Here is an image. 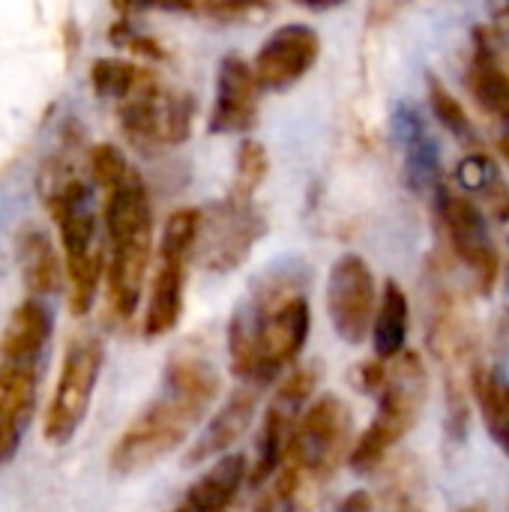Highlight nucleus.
<instances>
[{
    "mask_svg": "<svg viewBox=\"0 0 509 512\" xmlns=\"http://www.w3.org/2000/svg\"><path fill=\"white\" fill-rule=\"evenodd\" d=\"M312 327L306 273L297 264L273 267L252 282L228 321V357L240 384L267 387L297 363Z\"/></svg>",
    "mask_w": 509,
    "mask_h": 512,
    "instance_id": "1",
    "label": "nucleus"
},
{
    "mask_svg": "<svg viewBox=\"0 0 509 512\" xmlns=\"http://www.w3.org/2000/svg\"><path fill=\"white\" fill-rule=\"evenodd\" d=\"M219 369L195 348H180L162 378L156 399L123 429L108 453V468L117 477H135L171 456L219 399Z\"/></svg>",
    "mask_w": 509,
    "mask_h": 512,
    "instance_id": "2",
    "label": "nucleus"
},
{
    "mask_svg": "<svg viewBox=\"0 0 509 512\" xmlns=\"http://www.w3.org/2000/svg\"><path fill=\"white\" fill-rule=\"evenodd\" d=\"M354 417L339 396L315 399L288 444L279 474L264 486L255 512H309L336 468L351 459Z\"/></svg>",
    "mask_w": 509,
    "mask_h": 512,
    "instance_id": "3",
    "label": "nucleus"
},
{
    "mask_svg": "<svg viewBox=\"0 0 509 512\" xmlns=\"http://www.w3.org/2000/svg\"><path fill=\"white\" fill-rule=\"evenodd\" d=\"M42 201L54 219L63 243V270L69 285L72 315H84L93 306L99 279L108 264V252L99 240L90 183L78 174L69 156H57L42 168Z\"/></svg>",
    "mask_w": 509,
    "mask_h": 512,
    "instance_id": "4",
    "label": "nucleus"
},
{
    "mask_svg": "<svg viewBox=\"0 0 509 512\" xmlns=\"http://www.w3.org/2000/svg\"><path fill=\"white\" fill-rule=\"evenodd\" d=\"M105 294L117 321H129L138 312L144 276L153 252V207L141 174L132 168L117 186L105 189Z\"/></svg>",
    "mask_w": 509,
    "mask_h": 512,
    "instance_id": "5",
    "label": "nucleus"
},
{
    "mask_svg": "<svg viewBox=\"0 0 509 512\" xmlns=\"http://www.w3.org/2000/svg\"><path fill=\"white\" fill-rule=\"evenodd\" d=\"M429 393V372L420 360V354L405 351L393 363H387V381L378 393V411L369 423V429L360 435V441L351 450L348 465L357 474H372L384 465L390 450L411 432L417 423Z\"/></svg>",
    "mask_w": 509,
    "mask_h": 512,
    "instance_id": "6",
    "label": "nucleus"
},
{
    "mask_svg": "<svg viewBox=\"0 0 509 512\" xmlns=\"http://www.w3.org/2000/svg\"><path fill=\"white\" fill-rule=\"evenodd\" d=\"M429 348L444 372L447 396V432L456 438L468 429L471 405V375L477 360V333L462 294L441 288L432 303L429 318Z\"/></svg>",
    "mask_w": 509,
    "mask_h": 512,
    "instance_id": "7",
    "label": "nucleus"
},
{
    "mask_svg": "<svg viewBox=\"0 0 509 512\" xmlns=\"http://www.w3.org/2000/svg\"><path fill=\"white\" fill-rule=\"evenodd\" d=\"M114 114L126 141L138 150L156 153L189 138L195 120V99L186 90L165 84L153 69L114 102Z\"/></svg>",
    "mask_w": 509,
    "mask_h": 512,
    "instance_id": "8",
    "label": "nucleus"
},
{
    "mask_svg": "<svg viewBox=\"0 0 509 512\" xmlns=\"http://www.w3.org/2000/svg\"><path fill=\"white\" fill-rule=\"evenodd\" d=\"M201 231V210H174L162 228L159 240V261L150 282V300L144 312V336L159 339L180 324L183 315V285L186 270L198 246Z\"/></svg>",
    "mask_w": 509,
    "mask_h": 512,
    "instance_id": "9",
    "label": "nucleus"
},
{
    "mask_svg": "<svg viewBox=\"0 0 509 512\" xmlns=\"http://www.w3.org/2000/svg\"><path fill=\"white\" fill-rule=\"evenodd\" d=\"M102 342L96 336L78 333L63 354V366H60V378L57 387L51 393V402L45 408V420H42V435L48 444L63 447L75 438V432L81 429L90 402H93V390L102 372Z\"/></svg>",
    "mask_w": 509,
    "mask_h": 512,
    "instance_id": "10",
    "label": "nucleus"
},
{
    "mask_svg": "<svg viewBox=\"0 0 509 512\" xmlns=\"http://www.w3.org/2000/svg\"><path fill=\"white\" fill-rule=\"evenodd\" d=\"M318 375H321L318 366H300L288 378H282V384L276 387V393L264 411L258 441H255V465L249 471V483L255 489H264L279 474L288 444H291V435L318 387Z\"/></svg>",
    "mask_w": 509,
    "mask_h": 512,
    "instance_id": "11",
    "label": "nucleus"
},
{
    "mask_svg": "<svg viewBox=\"0 0 509 512\" xmlns=\"http://www.w3.org/2000/svg\"><path fill=\"white\" fill-rule=\"evenodd\" d=\"M267 222L255 201L225 195L219 204L201 210V231H198V246L195 255L207 270L228 273L240 267L252 246L264 237Z\"/></svg>",
    "mask_w": 509,
    "mask_h": 512,
    "instance_id": "12",
    "label": "nucleus"
},
{
    "mask_svg": "<svg viewBox=\"0 0 509 512\" xmlns=\"http://www.w3.org/2000/svg\"><path fill=\"white\" fill-rule=\"evenodd\" d=\"M438 213H441L444 234L453 246V255L465 264L477 291L489 294L501 273V255H498V246L492 240L483 210L477 207V201L471 195L441 189Z\"/></svg>",
    "mask_w": 509,
    "mask_h": 512,
    "instance_id": "13",
    "label": "nucleus"
},
{
    "mask_svg": "<svg viewBox=\"0 0 509 512\" xmlns=\"http://www.w3.org/2000/svg\"><path fill=\"white\" fill-rule=\"evenodd\" d=\"M378 300H381V294H378V285H375V276H372L366 258L342 255L330 267L327 312H330V324L339 339H345L348 345H360L375 324Z\"/></svg>",
    "mask_w": 509,
    "mask_h": 512,
    "instance_id": "14",
    "label": "nucleus"
},
{
    "mask_svg": "<svg viewBox=\"0 0 509 512\" xmlns=\"http://www.w3.org/2000/svg\"><path fill=\"white\" fill-rule=\"evenodd\" d=\"M321 54V36L315 27L309 24H282L276 27L261 51L252 60L255 78L261 84V90H288L291 84H297L315 63Z\"/></svg>",
    "mask_w": 509,
    "mask_h": 512,
    "instance_id": "15",
    "label": "nucleus"
},
{
    "mask_svg": "<svg viewBox=\"0 0 509 512\" xmlns=\"http://www.w3.org/2000/svg\"><path fill=\"white\" fill-rule=\"evenodd\" d=\"M261 93L264 90H261L249 60H243L240 54L222 57V63L216 69V96H213L207 129L213 135L249 132L258 123Z\"/></svg>",
    "mask_w": 509,
    "mask_h": 512,
    "instance_id": "16",
    "label": "nucleus"
},
{
    "mask_svg": "<svg viewBox=\"0 0 509 512\" xmlns=\"http://www.w3.org/2000/svg\"><path fill=\"white\" fill-rule=\"evenodd\" d=\"M465 81H468V90L477 99V105L492 120L504 123L509 132V60L489 24L486 27L480 24L474 30Z\"/></svg>",
    "mask_w": 509,
    "mask_h": 512,
    "instance_id": "17",
    "label": "nucleus"
},
{
    "mask_svg": "<svg viewBox=\"0 0 509 512\" xmlns=\"http://www.w3.org/2000/svg\"><path fill=\"white\" fill-rule=\"evenodd\" d=\"M39 366L3 363L0 366V468L9 465L24 441V432L36 411Z\"/></svg>",
    "mask_w": 509,
    "mask_h": 512,
    "instance_id": "18",
    "label": "nucleus"
},
{
    "mask_svg": "<svg viewBox=\"0 0 509 512\" xmlns=\"http://www.w3.org/2000/svg\"><path fill=\"white\" fill-rule=\"evenodd\" d=\"M261 390L258 384H240L228 399L225 405L210 417V423L204 426V432L198 435V441L192 444L189 456H186V465H198V462H207V459H222L228 456V450L243 438V432L252 426V417H255V408H258V399H261Z\"/></svg>",
    "mask_w": 509,
    "mask_h": 512,
    "instance_id": "19",
    "label": "nucleus"
},
{
    "mask_svg": "<svg viewBox=\"0 0 509 512\" xmlns=\"http://www.w3.org/2000/svg\"><path fill=\"white\" fill-rule=\"evenodd\" d=\"M249 477V465L243 456L228 453L216 459L183 495L177 510L171 512H228L234 498L243 489V480Z\"/></svg>",
    "mask_w": 509,
    "mask_h": 512,
    "instance_id": "20",
    "label": "nucleus"
},
{
    "mask_svg": "<svg viewBox=\"0 0 509 512\" xmlns=\"http://www.w3.org/2000/svg\"><path fill=\"white\" fill-rule=\"evenodd\" d=\"M51 336V315L42 300L27 297L18 303L0 333V357L3 363H36L39 351Z\"/></svg>",
    "mask_w": 509,
    "mask_h": 512,
    "instance_id": "21",
    "label": "nucleus"
},
{
    "mask_svg": "<svg viewBox=\"0 0 509 512\" xmlns=\"http://www.w3.org/2000/svg\"><path fill=\"white\" fill-rule=\"evenodd\" d=\"M18 264H21L24 288L30 294L48 297V294L60 291L66 270H63V261L57 258L54 243L48 240V234L42 228L30 225L18 234Z\"/></svg>",
    "mask_w": 509,
    "mask_h": 512,
    "instance_id": "22",
    "label": "nucleus"
},
{
    "mask_svg": "<svg viewBox=\"0 0 509 512\" xmlns=\"http://www.w3.org/2000/svg\"><path fill=\"white\" fill-rule=\"evenodd\" d=\"M408 321H411V309H408V297L402 291L399 282H387L378 300V312H375V324H372V348H375V360L381 363H393L396 357L405 354V339H408Z\"/></svg>",
    "mask_w": 509,
    "mask_h": 512,
    "instance_id": "23",
    "label": "nucleus"
},
{
    "mask_svg": "<svg viewBox=\"0 0 509 512\" xmlns=\"http://www.w3.org/2000/svg\"><path fill=\"white\" fill-rule=\"evenodd\" d=\"M471 399L480 408L489 438L509 456V381L498 369L477 363L471 375Z\"/></svg>",
    "mask_w": 509,
    "mask_h": 512,
    "instance_id": "24",
    "label": "nucleus"
},
{
    "mask_svg": "<svg viewBox=\"0 0 509 512\" xmlns=\"http://www.w3.org/2000/svg\"><path fill=\"white\" fill-rule=\"evenodd\" d=\"M459 180L465 192H474L483 198V210L489 216H495L504 228H509V183L489 153L483 150L468 153L459 165Z\"/></svg>",
    "mask_w": 509,
    "mask_h": 512,
    "instance_id": "25",
    "label": "nucleus"
},
{
    "mask_svg": "<svg viewBox=\"0 0 509 512\" xmlns=\"http://www.w3.org/2000/svg\"><path fill=\"white\" fill-rule=\"evenodd\" d=\"M426 93H429V105H432L438 123H441L447 132H453L459 141H465V144L471 147V153L480 150V135H477V129H474L468 111L462 108V102L453 96V90H450L441 78L429 75V78H426Z\"/></svg>",
    "mask_w": 509,
    "mask_h": 512,
    "instance_id": "26",
    "label": "nucleus"
},
{
    "mask_svg": "<svg viewBox=\"0 0 509 512\" xmlns=\"http://www.w3.org/2000/svg\"><path fill=\"white\" fill-rule=\"evenodd\" d=\"M267 171H270V159H267L264 144L246 138L240 144V150H237V165H234V180H231L228 195L252 201L255 198V189L264 183Z\"/></svg>",
    "mask_w": 509,
    "mask_h": 512,
    "instance_id": "27",
    "label": "nucleus"
},
{
    "mask_svg": "<svg viewBox=\"0 0 509 512\" xmlns=\"http://www.w3.org/2000/svg\"><path fill=\"white\" fill-rule=\"evenodd\" d=\"M87 171H90L93 183L105 192V189L117 186L132 168H129L126 156L120 153V147H114V144H96L87 153Z\"/></svg>",
    "mask_w": 509,
    "mask_h": 512,
    "instance_id": "28",
    "label": "nucleus"
},
{
    "mask_svg": "<svg viewBox=\"0 0 509 512\" xmlns=\"http://www.w3.org/2000/svg\"><path fill=\"white\" fill-rule=\"evenodd\" d=\"M174 12H189V15H201L219 24H237V21H249L258 15H267L270 6L264 3H237V0H222V3H183V6H171Z\"/></svg>",
    "mask_w": 509,
    "mask_h": 512,
    "instance_id": "29",
    "label": "nucleus"
},
{
    "mask_svg": "<svg viewBox=\"0 0 509 512\" xmlns=\"http://www.w3.org/2000/svg\"><path fill=\"white\" fill-rule=\"evenodd\" d=\"M108 39L114 42V45H120V48H126V51H135V54H141V57H150V60H165L168 54H165V48L159 45V39H153L150 33H144L138 24H132V21H114L111 24V30H108Z\"/></svg>",
    "mask_w": 509,
    "mask_h": 512,
    "instance_id": "30",
    "label": "nucleus"
},
{
    "mask_svg": "<svg viewBox=\"0 0 509 512\" xmlns=\"http://www.w3.org/2000/svg\"><path fill=\"white\" fill-rule=\"evenodd\" d=\"M387 512H423V507H420L414 489H411V486H402V489H393V492H390Z\"/></svg>",
    "mask_w": 509,
    "mask_h": 512,
    "instance_id": "31",
    "label": "nucleus"
},
{
    "mask_svg": "<svg viewBox=\"0 0 509 512\" xmlns=\"http://www.w3.org/2000/svg\"><path fill=\"white\" fill-rule=\"evenodd\" d=\"M372 495L369 492H354V495H348L342 504H339V512H372Z\"/></svg>",
    "mask_w": 509,
    "mask_h": 512,
    "instance_id": "32",
    "label": "nucleus"
},
{
    "mask_svg": "<svg viewBox=\"0 0 509 512\" xmlns=\"http://www.w3.org/2000/svg\"><path fill=\"white\" fill-rule=\"evenodd\" d=\"M498 150L507 156V162H509V132H501V135H498Z\"/></svg>",
    "mask_w": 509,
    "mask_h": 512,
    "instance_id": "33",
    "label": "nucleus"
},
{
    "mask_svg": "<svg viewBox=\"0 0 509 512\" xmlns=\"http://www.w3.org/2000/svg\"><path fill=\"white\" fill-rule=\"evenodd\" d=\"M456 512H486V507L483 504H468V507H462V510Z\"/></svg>",
    "mask_w": 509,
    "mask_h": 512,
    "instance_id": "34",
    "label": "nucleus"
}]
</instances>
